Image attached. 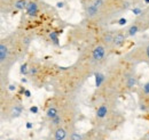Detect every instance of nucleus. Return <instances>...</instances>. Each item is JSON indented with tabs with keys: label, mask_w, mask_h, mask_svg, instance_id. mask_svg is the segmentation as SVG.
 Segmentation results:
<instances>
[{
	"label": "nucleus",
	"mask_w": 149,
	"mask_h": 140,
	"mask_svg": "<svg viewBox=\"0 0 149 140\" xmlns=\"http://www.w3.org/2000/svg\"><path fill=\"white\" fill-rule=\"evenodd\" d=\"M36 72H37V70H36V69H31V73H32V74H35Z\"/></svg>",
	"instance_id": "nucleus-24"
},
{
	"label": "nucleus",
	"mask_w": 149,
	"mask_h": 140,
	"mask_svg": "<svg viewBox=\"0 0 149 140\" xmlns=\"http://www.w3.org/2000/svg\"><path fill=\"white\" fill-rule=\"evenodd\" d=\"M26 6H28V5H26L25 0H19V1H16V3H15V7H16L17 9H24Z\"/></svg>",
	"instance_id": "nucleus-10"
},
{
	"label": "nucleus",
	"mask_w": 149,
	"mask_h": 140,
	"mask_svg": "<svg viewBox=\"0 0 149 140\" xmlns=\"http://www.w3.org/2000/svg\"><path fill=\"white\" fill-rule=\"evenodd\" d=\"M147 56H148V58H149V45H148V47H147Z\"/></svg>",
	"instance_id": "nucleus-25"
},
{
	"label": "nucleus",
	"mask_w": 149,
	"mask_h": 140,
	"mask_svg": "<svg viewBox=\"0 0 149 140\" xmlns=\"http://www.w3.org/2000/svg\"><path fill=\"white\" fill-rule=\"evenodd\" d=\"M30 110H31L32 113H37L38 108H37V107H31V108H30Z\"/></svg>",
	"instance_id": "nucleus-20"
},
{
	"label": "nucleus",
	"mask_w": 149,
	"mask_h": 140,
	"mask_svg": "<svg viewBox=\"0 0 149 140\" xmlns=\"http://www.w3.org/2000/svg\"><path fill=\"white\" fill-rule=\"evenodd\" d=\"M113 38H115V35H112V33L108 32V33H106L104 36H103V41H104V43L109 45V43L113 42Z\"/></svg>",
	"instance_id": "nucleus-8"
},
{
	"label": "nucleus",
	"mask_w": 149,
	"mask_h": 140,
	"mask_svg": "<svg viewBox=\"0 0 149 140\" xmlns=\"http://www.w3.org/2000/svg\"><path fill=\"white\" fill-rule=\"evenodd\" d=\"M104 54H106V50L102 46H97L95 47L93 50V58L95 60H101L103 57H104Z\"/></svg>",
	"instance_id": "nucleus-1"
},
{
	"label": "nucleus",
	"mask_w": 149,
	"mask_h": 140,
	"mask_svg": "<svg viewBox=\"0 0 149 140\" xmlns=\"http://www.w3.org/2000/svg\"><path fill=\"white\" fill-rule=\"evenodd\" d=\"M126 22H127V21H126V18H120L118 23H119L120 25H125V24H126Z\"/></svg>",
	"instance_id": "nucleus-19"
},
{
	"label": "nucleus",
	"mask_w": 149,
	"mask_h": 140,
	"mask_svg": "<svg viewBox=\"0 0 149 140\" xmlns=\"http://www.w3.org/2000/svg\"><path fill=\"white\" fill-rule=\"evenodd\" d=\"M64 6V3L63 2H57V7H60V8H62Z\"/></svg>",
	"instance_id": "nucleus-22"
},
{
	"label": "nucleus",
	"mask_w": 149,
	"mask_h": 140,
	"mask_svg": "<svg viewBox=\"0 0 149 140\" xmlns=\"http://www.w3.org/2000/svg\"><path fill=\"white\" fill-rule=\"evenodd\" d=\"M51 38L55 41V42H57V34H56L55 32H53V33H51Z\"/></svg>",
	"instance_id": "nucleus-18"
},
{
	"label": "nucleus",
	"mask_w": 149,
	"mask_h": 140,
	"mask_svg": "<svg viewBox=\"0 0 149 140\" xmlns=\"http://www.w3.org/2000/svg\"><path fill=\"white\" fill-rule=\"evenodd\" d=\"M135 84H136V79H135V78H133V76L129 78V80H127V87L132 88V87H134Z\"/></svg>",
	"instance_id": "nucleus-11"
},
{
	"label": "nucleus",
	"mask_w": 149,
	"mask_h": 140,
	"mask_svg": "<svg viewBox=\"0 0 149 140\" xmlns=\"http://www.w3.org/2000/svg\"><path fill=\"white\" fill-rule=\"evenodd\" d=\"M57 115H58V114H57V109H56L55 107H49V108L47 109V116H48L51 120L54 119Z\"/></svg>",
	"instance_id": "nucleus-6"
},
{
	"label": "nucleus",
	"mask_w": 149,
	"mask_h": 140,
	"mask_svg": "<svg viewBox=\"0 0 149 140\" xmlns=\"http://www.w3.org/2000/svg\"><path fill=\"white\" fill-rule=\"evenodd\" d=\"M12 117H19V115H21V113H22V108H21V106H15V107H13V109H12Z\"/></svg>",
	"instance_id": "nucleus-7"
},
{
	"label": "nucleus",
	"mask_w": 149,
	"mask_h": 140,
	"mask_svg": "<svg viewBox=\"0 0 149 140\" xmlns=\"http://www.w3.org/2000/svg\"><path fill=\"white\" fill-rule=\"evenodd\" d=\"M146 2H147V3H149V0H146Z\"/></svg>",
	"instance_id": "nucleus-26"
},
{
	"label": "nucleus",
	"mask_w": 149,
	"mask_h": 140,
	"mask_svg": "<svg viewBox=\"0 0 149 140\" xmlns=\"http://www.w3.org/2000/svg\"><path fill=\"white\" fill-rule=\"evenodd\" d=\"M87 13H88V14L92 16V15H94L95 13H97V8H95L93 5H91V6L87 8Z\"/></svg>",
	"instance_id": "nucleus-13"
},
{
	"label": "nucleus",
	"mask_w": 149,
	"mask_h": 140,
	"mask_svg": "<svg viewBox=\"0 0 149 140\" xmlns=\"http://www.w3.org/2000/svg\"><path fill=\"white\" fill-rule=\"evenodd\" d=\"M70 140H83V137H81L79 133L74 132V133L70 136Z\"/></svg>",
	"instance_id": "nucleus-14"
},
{
	"label": "nucleus",
	"mask_w": 149,
	"mask_h": 140,
	"mask_svg": "<svg viewBox=\"0 0 149 140\" xmlns=\"http://www.w3.org/2000/svg\"><path fill=\"white\" fill-rule=\"evenodd\" d=\"M7 140H15V139H7Z\"/></svg>",
	"instance_id": "nucleus-27"
},
{
	"label": "nucleus",
	"mask_w": 149,
	"mask_h": 140,
	"mask_svg": "<svg viewBox=\"0 0 149 140\" xmlns=\"http://www.w3.org/2000/svg\"><path fill=\"white\" fill-rule=\"evenodd\" d=\"M138 31H139V29H138V26L136 25H132L130 27V30H129V34L130 35H134L138 33Z\"/></svg>",
	"instance_id": "nucleus-12"
},
{
	"label": "nucleus",
	"mask_w": 149,
	"mask_h": 140,
	"mask_svg": "<svg viewBox=\"0 0 149 140\" xmlns=\"http://www.w3.org/2000/svg\"><path fill=\"white\" fill-rule=\"evenodd\" d=\"M124 41H125V35L123 34V33H120V32H118L117 34L115 35V38H113V45L117 46V47L122 46L124 43Z\"/></svg>",
	"instance_id": "nucleus-3"
},
{
	"label": "nucleus",
	"mask_w": 149,
	"mask_h": 140,
	"mask_svg": "<svg viewBox=\"0 0 149 140\" xmlns=\"http://www.w3.org/2000/svg\"><path fill=\"white\" fill-rule=\"evenodd\" d=\"M97 116L99 117H104L106 116V114H107V107L106 106H101L99 109H97Z\"/></svg>",
	"instance_id": "nucleus-9"
},
{
	"label": "nucleus",
	"mask_w": 149,
	"mask_h": 140,
	"mask_svg": "<svg viewBox=\"0 0 149 140\" xmlns=\"http://www.w3.org/2000/svg\"><path fill=\"white\" fill-rule=\"evenodd\" d=\"M26 71H28V66H26V64H24V65H22V66H21V73H22V74L26 73Z\"/></svg>",
	"instance_id": "nucleus-16"
},
{
	"label": "nucleus",
	"mask_w": 149,
	"mask_h": 140,
	"mask_svg": "<svg viewBox=\"0 0 149 140\" xmlns=\"http://www.w3.org/2000/svg\"><path fill=\"white\" fill-rule=\"evenodd\" d=\"M26 12H28V14H29L30 16L36 15L38 12L37 3H36V2H30V3H28V6H26Z\"/></svg>",
	"instance_id": "nucleus-4"
},
{
	"label": "nucleus",
	"mask_w": 149,
	"mask_h": 140,
	"mask_svg": "<svg viewBox=\"0 0 149 140\" xmlns=\"http://www.w3.org/2000/svg\"><path fill=\"white\" fill-rule=\"evenodd\" d=\"M25 96H26V97H30V91L26 90V91H25Z\"/></svg>",
	"instance_id": "nucleus-23"
},
{
	"label": "nucleus",
	"mask_w": 149,
	"mask_h": 140,
	"mask_svg": "<svg viewBox=\"0 0 149 140\" xmlns=\"http://www.w3.org/2000/svg\"><path fill=\"white\" fill-rule=\"evenodd\" d=\"M7 56H8V48H7V46L1 45L0 46V60L3 62L7 58Z\"/></svg>",
	"instance_id": "nucleus-5"
},
{
	"label": "nucleus",
	"mask_w": 149,
	"mask_h": 140,
	"mask_svg": "<svg viewBox=\"0 0 149 140\" xmlns=\"http://www.w3.org/2000/svg\"><path fill=\"white\" fill-rule=\"evenodd\" d=\"M67 138V131L63 128H57L54 133V139L55 140H64Z\"/></svg>",
	"instance_id": "nucleus-2"
},
{
	"label": "nucleus",
	"mask_w": 149,
	"mask_h": 140,
	"mask_svg": "<svg viewBox=\"0 0 149 140\" xmlns=\"http://www.w3.org/2000/svg\"><path fill=\"white\" fill-rule=\"evenodd\" d=\"M143 92H145V93H147V95L149 93V82L145 84V87H143Z\"/></svg>",
	"instance_id": "nucleus-17"
},
{
	"label": "nucleus",
	"mask_w": 149,
	"mask_h": 140,
	"mask_svg": "<svg viewBox=\"0 0 149 140\" xmlns=\"http://www.w3.org/2000/svg\"><path fill=\"white\" fill-rule=\"evenodd\" d=\"M133 13L136 14V15H139L140 14V9H133Z\"/></svg>",
	"instance_id": "nucleus-21"
},
{
	"label": "nucleus",
	"mask_w": 149,
	"mask_h": 140,
	"mask_svg": "<svg viewBox=\"0 0 149 140\" xmlns=\"http://www.w3.org/2000/svg\"><path fill=\"white\" fill-rule=\"evenodd\" d=\"M60 121H61V117L57 115L54 119H52V124H53V125H58V124H60Z\"/></svg>",
	"instance_id": "nucleus-15"
}]
</instances>
